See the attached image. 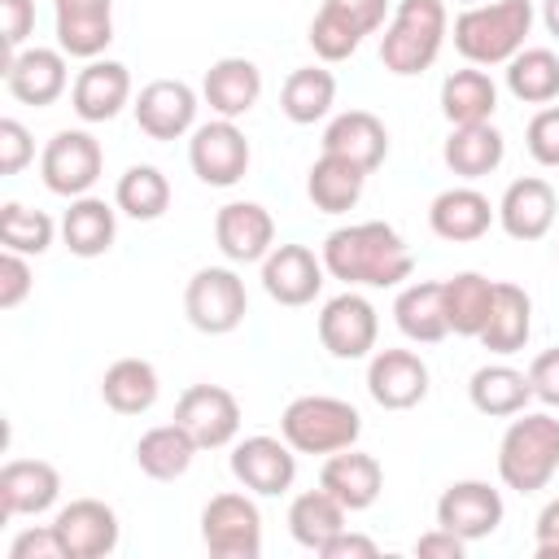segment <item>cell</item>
Segmentation results:
<instances>
[{
	"instance_id": "cell-1",
	"label": "cell",
	"mask_w": 559,
	"mask_h": 559,
	"mask_svg": "<svg viewBox=\"0 0 559 559\" xmlns=\"http://www.w3.org/2000/svg\"><path fill=\"white\" fill-rule=\"evenodd\" d=\"M323 266L332 280L349 288H397L415 271V253L397 236V227L371 218V223H349L336 227L323 240Z\"/></svg>"
},
{
	"instance_id": "cell-2",
	"label": "cell",
	"mask_w": 559,
	"mask_h": 559,
	"mask_svg": "<svg viewBox=\"0 0 559 559\" xmlns=\"http://www.w3.org/2000/svg\"><path fill=\"white\" fill-rule=\"evenodd\" d=\"M559 472V419L555 411H520L498 441V476L515 493H537Z\"/></svg>"
},
{
	"instance_id": "cell-3",
	"label": "cell",
	"mask_w": 559,
	"mask_h": 559,
	"mask_svg": "<svg viewBox=\"0 0 559 559\" xmlns=\"http://www.w3.org/2000/svg\"><path fill=\"white\" fill-rule=\"evenodd\" d=\"M533 17V0H493L463 9L454 17V48L467 66H507L524 48Z\"/></svg>"
},
{
	"instance_id": "cell-4",
	"label": "cell",
	"mask_w": 559,
	"mask_h": 559,
	"mask_svg": "<svg viewBox=\"0 0 559 559\" xmlns=\"http://www.w3.org/2000/svg\"><path fill=\"white\" fill-rule=\"evenodd\" d=\"M450 35V13L441 0H397L384 35H380V66L397 79L424 74Z\"/></svg>"
},
{
	"instance_id": "cell-5",
	"label": "cell",
	"mask_w": 559,
	"mask_h": 559,
	"mask_svg": "<svg viewBox=\"0 0 559 559\" xmlns=\"http://www.w3.org/2000/svg\"><path fill=\"white\" fill-rule=\"evenodd\" d=\"M358 432H362L358 406H349L345 397H328V393H301L280 415V437L297 454H336V450H349L358 441Z\"/></svg>"
},
{
	"instance_id": "cell-6",
	"label": "cell",
	"mask_w": 559,
	"mask_h": 559,
	"mask_svg": "<svg viewBox=\"0 0 559 559\" xmlns=\"http://www.w3.org/2000/svg\"><path fill=\"white\" fill-rule=\"evenodd\" d=\"M183 314L205 336H227L249 314L245 280L231 266H201L183 288Z\"/></svg>"
},
{
	"instance_id": "cell-7",
	"label": "cell",
	"mask_w": 559,
	"mask_h": 559,
	"mask_svg": "<svg viewBox=\"0 0 559 559\" xmlns=\"http://www.w3.org/2000/svg\"><path fill=\"white\" fill-rule=\"evenodd\" d=\"M389 17V0H323L310 22V48L319 61H345L358 52L362 35H376Z\"/></svg>"
},
{
	"instance_id": "cell-8",
	"label": "cell",
	"mask_w": 559,
	"mask_h": 559,
	"mask_svg": "<svg viewBox=\"0 0 559 559\" xmlns=\"http://www.w3.org/2000/svg\"><path fill=\"white\" fill-rule=\"evenodd\" d=\"M100 170H105V148H100V140L92 135V131H57L48 144H44V153H39V175H44V188L48 192H57V197H87L92 192V183L100 179Z\"/></svg>"
},
{
	"instance_id": "cell-9",
	"label": "cell",
	"mask_w": 559,
	"mask_h": 559,
	"mask_svg": "<svg viewBox=\"0 0 559 559\" xmlns=\"http://www.w3.org/2000/svg\"><path fill=\"white\" fill-rule=\"evenodd\" d=\"M201 542L218 559L262 555V511L249 493H214L201 511Z\"/></svg>"
},
{
	"instance_id": "cell-10",
	"label": "cell",
	"mask_w": 559,
	"mask_h": 559,
	"mask_svg": "<svg viewBox=\"0 0 559 559\" xmlns=\"http://www.w3.org/2000/svg\"><path fill=\"white\" fill-rule=\"evenodd\" d=\"M249 140L245 131L231 122V118H214V122H201L192 127V140H188V166L201 183L210 188H231L245 179L249 170Z\"/></svg>"
},
{
	"instance_id": "cell-11",
	"label": "cell",
	"mask_w": 559,
	"mask_h": 559,
	"mask_svg": "<svg viewBox=\"0 0 559 559\" xmlns=\"http://www.w3.org/2000/svg\"><path fill=\"white\" fill-rule=\"evenodd\" d=\"M376 336H380V314H376V306L362 293L345 288L332 301H323V310H319V341H323V349L332 358H341V362L367 358L376 349Z\"/></svg>"
},
{
	"instance_id": "cell-12",
	"label": "cell",
	"mask_w": 559,
	"mask_h": 559,
	"mask_svg": "<svg viewBox=\"0 0 559 559\" xmlns=\"http://www.w3.org/2000/svg\"><path fill=\"white\" fill-rule=\"evenodd\" d=\"M175 424H183L201 450H223L240 432V402L223 384H188L175 402Z\"/></svg>"
},
{
	"instance_id": "cell-13",
	"label": "cell",
	"mask_w": 559,
	"mask_h": 559,
	"mask_svg": "<svg viewBox=\"0 0 559 559\" xmlns=\"http://www.w3.org/2000/svg\"><path fill=\"white\" fill-rule=\"evenodd\" d=\"M231 476L258 498L288 493L297 480V450L284 437H245L231 445Z\"/></svg>"
},
{
	"instance_id": "cell-14",
	"label": "cell",
	"mask_w": 559,
	"mask_h": 559,
	"mask_svg": "<svg viewBox=\"0 0 559 559\" xmlns=\"http://www.w3.org/2000/svg\"><path fill=\"white\" fill-rule=\"evenodd\" d=\"M61 546H66V559H105L118 550V511L100 498H74L57 511L52 520Z\"/></svg>"
},
{
	"instance_id": "cell-15",
	"label": "cell",
	"mask_w": 559,
	"mask_h": 559,
	"mask_svg": "<svg viewBox=\"0 0 559 559\" xmlns=\"http://www.w3.org/2000/svg\"><path fill=\"white\" fill-rule=\"evenodd\" d=\"M502 515H507L502 493L489 480H454L437 498V524L459 533L463 542H480V537L498 533Z\"/></svg>"
},
{
	"instance_id": "cell-16",
	"label": "cell",
	"mask_w": 559,
	"mask_h": 559,
	"mask_svg": "<svg viewBox=\"0 0 559 559\" xmlns=\"http://www.w3.org/2000/svg\"><path fill=\"white\" fill-rule=\"evenodd\" d=\"M428 362L415 349H376L367 362V393L384 411H411L428 397Z\"/></svg>"
},
{
	"instance_id": "cell-17",
	"label": "cell",
	"mask_w": 559,
	"mask_h": 559,
	"mask_svg": "<svg viewBox=\"0 0 559 559\" xmlns=\"http://www.w3.org/2000/svg\"><path fill=\"white\" fill-rule=\"evenodd\" d=\"M197 92L183 79H153L135 96V122L148 140H179L197 127Z\"/></svg>"
},
{
	"instance_id": "cell-18",
	"label": "cell",
	"mask_w": 559,
	"mask_h": 559,
	"mask_svg": "<svg viewBox=\"0 0 559 559\" xmlns=\"http://www.w3.org/2000/svg\"><path fill=\"white\" fill-rule=\"evenodd\" d=\"M4 87H9V96L13 100H22V105H35V109H44V105H52V100H61V92L70 87V70H66V52L61 48H22V52H13L9 61H4Z\"/></svg>"
},
{
	"instance_id": "cell-19",
	"label": "cell",
	"mask_w": 559,
	"mask_h": 559,
	"mask_svg": "<svg viewBox=\"0 0 559 559\" xmlns=\"http://www.w3.org/2000/svg\"><path fill=\"white\" fill-rule=\"evenodd\" d=\"M323 258H314V249L306 245H275L262 258V288L280 306H310L323 288Z\"/></svg>"
},
{
	"instance_id": "cell-20",
	"label": "cell",
	"mask_w": 559,
	"mask_h": 559,
	"mask_svg": "<svg viewBox=\"0 0 559 559\" xmlns=\"http://www.w3.org/2000/svg\"><path fill=\"white\" fill-rule=\"evenodd\" d=\"M214 240L227 262H262L275 249V218L258 201H227L214 214Z\"/></svg>"
},
{
	"instance_id": "cell-21",
	"label": "cell",
	"mask_w": 559,
	"mask_h": 559,
	"mask_svg": "<svg viewBox=\"0 0 559 559\" xmlns=\"http://www.w3.org/2000/svg\"><path fill=\"white\" fill-rule=\"evenodd\" d=\"M61 498V472L48 459H9L0 467V520L44 515Z\"/></svg>"
},
{
	"instance_id": "cell-22",
	"label": "cell",
	"mask_w": 559,
	"mask_h": 559,
	"mask_svg": "<svg viewBox=\"0 0 559 559\" xmlns=\"http://www.w3.org/2000/svg\"><path fill=\"white\" fill-rule=\"evenodd\" d=\"M57 48L66 57L96 61L114 44V0H52Z\"/></svg>"
},
{
	"instance_id": "cell-23",
	"label": "cell",
	"mask_w": 559,
	"mask_h": 559,
	"mask_svg": "<svg viewBox=\"0 0 559 559\" xmlns=\"http://www.w3.org/2000/svg\"><path fill=\"white\" fill-rule=\"evenodd\" d=\"M498 218V205H489V197L472 183H459V188H445L432 197L428 205V227L432 236L450 240V245H472L480 240Z\"/></svg>"
},
{
	"instance_id": "cell-24",
	"label": "cell",
	"mask_w": 559,
	"mask_h": 559,
	"mask_svg": "<svg viewBox=\"0 0 559 559\" xmlns=\"http://www.w3.org/2000/svg\"><path fill=\"white\" fill-rule=\"evenodd\" d=\"M555 214H559V197L537 175H524V179L507 183V192L498 201V223L511 240H542L555 227Z\"/></svg>"
},
{
	"instance_id": "cell-25",
	"label": "cell",
	"mask_w": 559,
	"mask_h": 559,
	"mask_svg": "<svg viewBox=\"0 0 559 559\" xmlns=\"http://www.w3.org/2000/svg\"><path fill=\"white\" fill-rule=\"evenodd\" d=\"M323 153L354 162L358 170H380L389 157V127L367 109H345L323 131Z\"/></svg>"
},
{
	"instance_id": "cell-26",
	"label": "cell",
	"mask_w": 559,
	"mask_h": 559,
	"mask_svg": "<svg viewBox=\"0 0 559 559\" xmlns=\"http://www.w3.org/2000/svg\"><path fill=\"white\" fill-rule=\"evenodd\" d=\"M131 100V74L122 61H87L70 83V105L83 122H109Z\"/></svg>"
},
{
	"instance_id": "cell-27",
	"label": "cell",
	"mask_w": 559,
	"mask_h": 559,
	"mask_svg": "<svg viewBox=\"0 0 559 559\" xmlns=\"http://www.w3.org/2000/svg\"><path fill=\"white\" fill-rule=\"evenodd\" d=\"M319 485L345 507V511H367L380 489H384V467L376 454H362V450H336L328 454L323 472H319Z\"/></svg>"
},
{
	"instance_id": "cell-28",
	"label": "cell",
	"mask_w": 559,
	"mask_h": 559,
	"mask_svg": "<svg viewBox=\"0 0 559 559\" xmlns=\"http://www.w3.org/2000/svg\"><path fill=\"white\" fill-rule=\"evenodd\" d=\"M201 96L218 118H245L258 96H262V70L249 57H218L205 79H201Z\"/></svg>"
},
{
	"instance_id": "cell-29",
	"label": "cell",
	"mask_w": 559,
	"mask_h": 559,
	"mask_svg": "<svg viewBox=\"0 0 559 559\" xmlns=\"http://www.w3.org/2000/svg\"><path fill=\"white\" fill-rule=\"evenodd\" d=\"M393 319L402 328L406 341L419 345H437L450 336V319H445V280H415L397 293L393 301Z\"/></svg>"
},
{
	"instance_id": "cell-30",
	"label": "cell",
	"mask_w": 559,
	"mask_h": 559,
	"mask_svg": "<svg viewBox=\"0 0 559 559\" xmlns=\"http://www.w3.org/2000/svg\"><path fill=\"white\" fill-rule=\"evenodd\" d=\"M528 336H533V297L520 284H493L489 319L476 341L489 354H515L528 345Z\"/></svg>"
},
{
	"instance_id": "cell-31",
	"label": "cell",
	"mask_w": 559,
	"mask_h": 559,
	"mask_svg": "<svg viewBox=\"0 0 559 559\" xmlns=\"http://www.w3.org/2000/svg\"><path fill=\"white\" fill-rule=\"evenodd\" d=\"M507 157V140L493 122H472V127H450L445 144H441V162L459 175V179H485L502 166Z\"/></svg>"
},
{
	"instance_id": "cell-32",
	"label": "cell",
	"mask_w": 559,
	"mask_h": 559,
	"mask_svg": "<svg viewBox=\"0 0 559 559\" xmlns=\"http://www.w3.org/2000/svg\"><path fill=\"white\" fill-rule=\"evenodd\" d=\"M118 236V210L100 197H74L70 210L61 214V240L74 258H100L109 253Z\"/></svg>"
},
{
	"instance_id": "cell-33",
	"label": "cell",
	"mask_w": 559,
	"mask_h": 559,
	"mask_svg": "<svg viewBox=\"0 0 559 559\" xmlns=\"http://www.w3.org/2000/svg\"><path fill=\"white\" fill-rule=\"evenodd\" d=\"M467 397L480 415L489 419H511L520 415L528 402H533V384H528V371H515L507 362H489L480 371H472L467 380Z\"/></svg>"
},
{
	"instance_id": "cell-34",
	"label": "cell",
	"mask_w": 559,
	"mask_h": 559,
	"mask_svg": "<svg viewBox=\"0 0 559 559\" xmlns=\"http://www.w3.org/2000/svg\"><path fill=\"white\" fill-rule=\"evenodd\" d=\"M498 109V87L480 66H463L454 74H445L441 83V114L450 127H472V122H489Z\"/></svg>"
},
{
	"instance_id": "cell-35",
	"label": "cell",
	"mask_w": 559,
	"mask_h": 559,
	"mask_svg": "<svg viewBox=\"0 0 559 559\" xmlns=\"http://www.w3.org/2000/svg\"><path fill=\"white\" fill-rule=\"evenodd\" d=\"M197 450L201 445L188 437L183 424H157L135 441V467L153 480H179L192 467Z\"/></svg>"
},
{
	"instance_id": "cell-36",
	"label": "cell",
	"mask_w": 559,
	"mask_h": 559,
	"mask_svg": "<svg viewBox=\"0 0 559 559\" xmlns=\"http://www.w3.org/2000/svg\"><path fill=\"white\" fill-rule=\"evenodd\" d=\"M332 105H336V74L323 70V66H297L280 87V109L297 127H310V122L328 118Z\"/></svg>"
},
{
	"instance_id": "cell-37",
	"label": "cell",
	"mask_w": 559,
	"mask_h": 559,
	"mask_svg": "<svg viewBox=\"0 0 559 559\" xmlns=\"http://www.w3.org/2000/svg\"><path fill=\"white\" fill-rule=\"evenodd\" d=\"M162 393V380H157V367L144 362V358H118L105 376H100V397L109 411L118 415H144L153 411Z\"/></svg>"
},
{
	"instance_id": "cell-38",
	"label": "cell",
	"mask_w": 559,
	"mask_h": 559,
	"mask_svg": "<svg viewBox=\"0 0 559 559\" xmlns=\"http://www.w3.org/2000/svg\"><path fill=\"white\" fill-rule=\"evenodd\" d=\"M362 183H367V170H358V166L345 162V157L323 153V157L310 166V175H306V197H310V205L323 210V214H345V210L358 205Z\"/></svg>"
},
{
	"instance_id": "cell-39",
	"label": "cell",
	"mask_w": 559,
	"mask_h": 559,
	"mask_svg": "<svg viewBox=\"0 0 559 559\" xmlns=\"http://www.w3.org/2000/svg\"><path fill=\"white\" fill-rule=\"evenodd\" d=\"M345 515L349 511L319 485V489H306V493L293 498V507H288V533H293L297 546H306V550L319 555L345 528Z\"/></svg>"
},
{
	"instance_id": "cell-40",
	"label": "cell",
	"mask_w": 559,
	"mask_h": 559,
	"mask_svg": "<svg viewBox=\"0 0 559 559\" xmlns=\"http://www.w3.org/2000/svg\"><path fill=\"white\" fill-rule=\"evenodd\" d=\"M114 205H118L127 218H135V223H153V218H162V214L170 210V179H166L157 166L135 162V166H127V170L118 175Z\"/></svg>"
},
{
	"instance_id": "cell-41",
	"label": "cell",
	"mask_w": 559,
	"mask_h": 559,
	"mask_svg": "<svg viewBox=\"0 0 559 559\" xmlns=\"http://www.w3.org/2000/svg\"><path fill=\"white\" fill-rule=\"evenodd\" d=\"M489 301H493V280H485L480 271H459L445 280V319L454 336H480L485 319H489Z\"/></svg>"
},
{
	"instance_id": "cell-42",
	"label": "cell",
	"mask_w": 559,
	"mask_h": 559,
	"mask_svg": "<svg viewBox=\"0 0 559 559\" xmlns=\"http://www.w3.org/2000/svg\"><path fill=\"white\" fill-rule=\"evenodd\" d=\"M507 92L524 105H550L559 96V57L550 48H520L507 61Z\"/></svg>"
},
{
	"instance_id": "cell-43",
	"label": "cell",
	"mask_w": 559,
	"mask_h": 559,
	"mask_svg": "<svg viewBox=\"0 0 559 559\" xmlns=\"http://www.w3.org/2000/svg\"><path fill=\"white\" fill-rule=\"evenodd\" d=\"M52 218L44 214V210H26L22 201H4L0 205V240H4V249H13V253H48V245H52Z\"/></svg>"
},
{
	"instance_id": "cell-44",
	"label": "cell",
	"mask_w": 559,
	"mask_h": 559,
	"mask_svg": "<svg viewBox=\"0 0 559 559\" xmlns=\"http://www.w3.org/2000/svg\"><path fill=\"white\" fill-rule=\"evenodd\" d=\"M524 144H528V157L537 166H559V105H546L528 118Z\"/></svg>"
},
{
	"instance_id": "cell-45",
	"label": "cell",
	"mask_w": 559,
	"mask_h": 559,
	"mask_svg": "<svg viewBox=\"0 0 559 559\" xmlns=\"http://www.w3.org/2000/svg\"><path fill=\"white\" fill-rule=\"evenodd\" d=\"M35 288V275L26 266V253L4 249L0 253V310H17Z\"/></svg>"
},
{
	"instance_id": "cell-46",
	"label": "cell",
	"mask_w": 559,
	"mask_h": 559,
	"mask_svg": "<svg viewBox=\"0 0 559 559\" xmlns=\"http://www.w3.org/2000/svg\"><path fill=\"white\" fill-rule=\"evenodd\" d=\"M35 31V0H0V35H4V61L26 48Z\"/></svg>"
},
{
	"instance_id": "cell-47",
	"label": "cell",
	"mask_w": 559,
	"mask_h": 559,
	"mask_svg": "<svg viewBox=\"0 0 559 559\" xmlns=\"http://www.w3.org/2000/svg\"><path fill=\"white\" fill-rule=\"evenodd\" d=\"M35 157V140L17 118H0V175H17L26 170V162Z\"/></svg>"
},
{
	"instance_id": "cell-48",
	"label": "cell",
	"mask_w": 559,
	"mask_h": 559,
	"mask_svg": "<svg viewBox=\"0 0 559 559\" xmlns=\"http://www.w3.org/2000/svg\"><path fill=\"white\" fill-rule=\"evenodd\" d=\"M9 559H66V546L52 524H39V528H26L13 537Z\"/></svg>"
},
{
	"instance_id": "cell-49",
	"label": "cell",
	"mask_w": 559,
	"mask_h": 559,
	"mask_svg": "<svg viewBox=\"0 0 559 559\" xmlns=\"http://www.w3.org/2000/svg\"><path fill=\"white\" fill-rule=\"evenodd\" d=\"M528 384H533V397L550 411H559V345L555 349H542L528 367Z\"/></svg>"
},
{
	"instance_id": "cell-50",
	"label": "cell",
	"mask_w": 559,
	"mask_h": 559,
	"mask_svg": "<svg viewBox=\"0 0 559 559\" xmlns=\"http://www.w3.org/2000/svg\"><path fill=\"white\" fill-rule=\"evenodd\" d=\"M463 550H467V542L459 537V533H450V528H428L424 537H415V555L419 559H463Z\"/></svg>"
},
{
	"instance_id": "cell-51",
	"label": "cell",
	"mask_w": 559,
	"mask_h": 559,
	"mask_svg": "<svg viewBox=\"0 0 559 559\" xmlns=\"http://www.w3.org/2000/svg\"><path fill=\"white\" fill-rule=\"evenodd\" d=\"M319 555H323V559H376L380 546H376L371 537H362V533H349V524H345Z\"/></svg>"
},
{
	"instance_id": "cell-52",
	"label": "cell",
	"mask_w": 559,
	"mask_h": 559,
	"mask_svg": "<svg viewBox=\"0 0 559 559\" xmlns=\"http://www.w3.org/2000/svg\"><path fill=\"white\" fill-rule=\"evenodd\" d=\"M533 537H537V559H559V498L542 507Z\"/></svg>"
},
{
	"instance_id": "cell-53",
	"label": "cell",
	"mask_w": 559,
	"mask_h": 559,
	"mask_svg": "<svg viewBox=\"0 0 559 559\" xmlns=\"http://www.w3.org/2000/svg\"><path fill=\"white\" fill-rule=\"evenodd\" d=\"M542 26L559 39V0H542Z\"/></svg>"
}]
</instances>
